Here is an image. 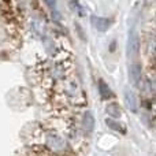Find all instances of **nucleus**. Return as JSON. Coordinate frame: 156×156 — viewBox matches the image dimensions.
Returning <instances> with one entry per match:
<instances>
[{
    "label": "nucleus",
    "mask_w": 156,
    "mask_h": 156,
    "mask_svg": "<svg viewBox=\"0 0 156 156\" xmlns=\"http://www.w3.org/2000/svg\"><path fill=\"white\" fill-rule=\"evenodd\" d=\"M107 114L110 116H112V118H119L121 116V110H119V107L116 104H108L107 105Z\"/></svg>",
    "instance_id": "obj_8"
},
{
    "label": "nucleus",
    "mask_w": 156,
    "mask_h": 156,
    "mask_svg": "<svg viewBox=\"0 0 156 156\" xmlns=\"http://www.w3.org/2000/svg\"><path fill=\"white\" fill-rule=\"evenodd\" d=\"M107 125L111 127L112 130H116V132H121V133H125V129H122V125H119V123H116V122H114V121H111V119H107Z\"/></svg>",
    "instance_id": "obj_9"
},
{
    "label": "nucleus",
    "mask_w": 156,
    "mask_h": 156,
    "mask_svg": "<svg viewBox=\"0 0 156 156\" xmlns=\"http://www.w3.org/2000/svg\"><path fill=\"white\" fill-rule=\"evenodd\" d=\"M125 101H126V105L129 107V110L137 111V97L132 90L125 92Z\"/></svg>",
    "instance_id": "obj_5"
},
{
    "label": "nucleus",
    "mask_w": 156,
    "mask_h": 156,
    "mask_svg": "<svg viewBox=\"0 0 156 156\" xmlns=\"http://www.w3.org/2000/svg\"><path fill=\"white\" fill-rule=\"evenodd\" d=\"M129 78L130 82L134 86H138L141 82V69L138 65H132L129 67Z\"/></svg>",
    "instance_id": "obj_4"
},
{
    "label": "nucleus",
    "mask_w": 156,
    "mask_h": 156,
    "mask_svg": "<svg viewBox=\"0 0 156 156\" xmlns=\"http://www.w3.org/2000/svg\"><path fill=\"white\" fill-rule=\"evenodd\" d=\"M45 3L48 4V7L52 10V12L56 14V0H45Z\"/></svg>",
    "instance_id": "obj_10"
},
{
    "label": "nucleus",
    "mask_w": 156,
    "mask_h": 156,
    "mask_svg": "<svg viewBox=\"0 0 156 156\" xmlns=\"http://www.w3.org/2000/svg\"><path fill=\"white\" fill-rule=\"evenodd\" d=\"M138 51V36L134 30H130L129 40H127V56L132 58Z\"/></svg>",
    "instance_id": "obj_2"
},
{
    "label": "nucleus",
    "mask_w": 156,
    "mask_h": 156,
    "mask_svg": "<svg viewBox=\"0 0 156 156\" xmlns=\"http://www.w3.org/2000/svg\"><path fill=\"white\" fill-rule=\"evenodd\" d=\"M99 89H100V94H101L103 99H108V97L112 96V92H111V89L108 88V85L105 82H103V81H100Z\"/></svg>",
    "instance_id": "obj_7"
},
{
    "label": "nucleus",
    "mask_w": 156,
    "mask_h": 156,
    "mask_svg": "<svg viewBox=\"0 0 156 156\" xmlns=\"http://www.w3.org/2000/svg\"><path fill=\"white\" fill-rule=\"evenodd\" d=\"M92 25L96 27L99 32H105L110 29V26L112 25V21L108 18H101V16H92Z\"/></svg>",
    "instance_id": "obj_3"
},
{
    "label": "nucleus",
    "mask_w": 156,
    "mask_h": 156,
    "mask_svg": "<svg viewBox=\"0 0 156 156\" xmlns=\"http://www.w3.org/2000/svg\"><path fill=\"white\" fill-rule=\"evenodd\" d=\"M82 126L85 127L88 132H90V130L93 129L94 121H93V116H92L90 112H86L85 115H83V118H82Z\"/></svg>",
    "instance_id": "obj_6"
},
{
    "label": "nucleus",
    "mask_w": 156,
    "mask_h": 156,
    "mask_svg": "<svg viewBox=\"0 0 156 156\" xmlns=\"http://www.w3.org/2000/svg\"><path fill=\"white\" fill-rule=\"evenodd\" d=\"M47 144H48V147L51 149H54V151H62L66 147L65 138H62L59 134H55V133H52V134H49L48 137H47Z\"/></svg>",
    "instance_id": "obj_1"
}]
</instances>
